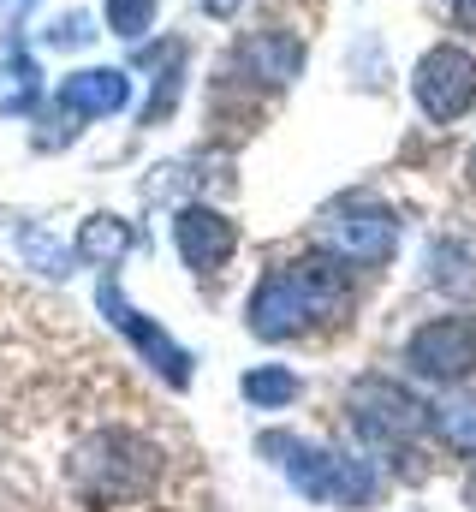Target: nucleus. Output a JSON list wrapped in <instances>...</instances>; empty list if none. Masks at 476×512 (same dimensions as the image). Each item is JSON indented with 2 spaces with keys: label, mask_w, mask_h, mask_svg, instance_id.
<instances>
[{
  "label": "nucleus",
  "mask_w": 476,
  "mask_h": 512,
  "mask_svg": "<svg viewBox=\"0 0 476 512\" xmlns=\"http://www.w3.org/2000/svg\"><path fill=\"white\" fill-rule=\"evenodd\" d=\"M411 90H417V108H423L435 126L471 114V102H476V54L453 48V42L429 48L423 66H417V78H411Z\"/></svg>",
  "instance_id": "7"
},
{
  "label": "nucleus",
  "mask_w": 476,
  "mask_h": 512,
  "mask_svg": "<svg viewBox=\"0 0 476 512\" xmlns=\"http://www.w3.org/2000/svg\"><path fill=\"white\" fill-rule=\"evenodd\" d=\"M238 393L250 399V411H286V405H298V370H286V364H256V370H244L238 376Z\"/></svg>",
  "instance_id": "14"
},
{
  "label": "nucleus",
  "mask_w": 476,
  "mask_h": 512,
  "mask_svg": "<svg viewBox=\"0 0 476 512\" xmlns=\"http://www.w3.org/2000/svg\"><path fill=\"white\" fill-rule=\"evenodd\" d=\"M203 12H209V18H233L238 0H203Z\"/></svg>",
  "instance_id": "19"
},
{
  "label": "nucleus",
  "mask_w": 476,
  "mask_h": 512,
  "mask_svg": "<svg viewBox=\"0 0 476 512\" xmlns=\"http://www.w3.org/2000/svg\"><path fill=\"white\" fill-rule=\"evenodd\" d=\"M423 268H429V286H441L447 298H476V245L471 239H429V256H423Z\"/></svg>",
  "instance_id": "11"
},
{
  "label": "nucleus",
  "mask_w": 476,
  "mask_h": 512,
  "mask_svg": "<svg viewBox=\"0 0 476 512\" xmlns=\"http://www.w3.org/2000/svg\"><path fill=\"white\" fill-rule=\"evenodd\" d=\"M125 96H131V84H125V72H114V66L66 78V84H60V96H54V120H48V126H60V131H54L42 149H54V143H72V137H78V120L119 114V108H125Z\"/></svg>",
  "instance_id": "8"
},
{
  "label": "nucleus",
  "mask_w": 476,
  "mask_h": 512,
  "mask_svg": "<svg viewBox=\"0 0 476 512\" xmlns=\"http://www.w3.org/2000/svg\"><path fill=\"white\" fill-rule=\"evenodd\" d=\"M155 24V0H108V30L119 36H143Z\"/></svg>",
  "instance_id": "16"
},
{
  "label": "nucleus",
  "mask_w": 476,
  "mask_h": 512,
  "mask_svg": "<svg viewBox=\"0 0 476 512\" xmlns=\"http://www.w3.org/2000/svg\"><path fill=\"white\" fill-rule=\"evenodd\" d=\"M429 441H435L447 459L476 465V393L453 387L447 399H435V405H429Z\"/></svg>",
  "instance_id": "10"
},
{
  "label": "nucleus",
  "mask_w": 476,
  "mask_h": 512,
  "mask_svg": "<svg viewBox=\"0 0 476 512\" xmlns=\"http://www.w3.org/2000/svg\"><path fill=\"white\" fill-rule=\"evenodd\" d=\"M465 507L476 512V465H471V477H465Z\"/></svg>",
  "instance_id": "20"
},
{
  "label": "nucleus",
  "mask_w": 476,
  "mask_h": 512,
  "mask_svg": "<svg viewBox=\"0 0 476 512\" xmlns=\"http://www.w3.org/2000/svg\"><path fill=\"white\" fill-rule=\"evenodd\" d=\"M96 304L108 310V322H114L119 334H125V340L143 352V364H149V370H161V382H167V387H191V352H185V346H179L167 328H155L143 310H131V304H125V292H119L114 268L102 274V292H96Z\"/></svg>",
  "instance_id": "6"
},
{
  "label": "nucleus",
  "mask_w": 476,
  "mask_h": 512,
  "mask_svg": "<svg viewBox=\"0 0 476 512\" xmlns=\"http://www.w3.org/2000/svg\"><path fill=\"white\" fill-rule=\"evenodd\" d=\"M375 501H381V471H375V459L334 447V507L369 512Z\"/></svg>",
  "instance_id": "13"
},
{
  "label": "nucleus",
  "mask_w": 476,
  "mask_h": 512,
  "mask_svg": "<svg viewBox=\"0 0 476 512\" xmlns=\"http://www.w3.org/2000/svg\"><path fill=\"white\" fill-rule=\"evenodd\" d=\"M173 245H179L191 274H221L238 251V227L209 203H185L179 221H173Z\"/></svg>",
  "instance_id": "9"
},
{
  "label": "nucleus",
  "mask_w": 476,
  "mask_h": 512,
  "mask_svg": "<svg viewBox=\"0 0 476 512\" xmlns=\"http://www.w3.org/2000/svg\"><path fill=\"white\" fill-rule=\"evenodd\" d=\"M465 173H471V185H476V149H471V161H465Z\"/></svg>",
  "instance_id": "21"
},
{
  "label": "nucleus",
  "mask_w": 476,
  "mask_h": 512,
  "mask_svg": "<svg viewBox=\"0 0 476 512\" xmlns=\"http://www.w3.org/2000/svg\"><path fill=\"white\" fill-rule=\"evenodd\" d=\"M316 251L340 256L352 268H381V262H393V251H399V221L381 203H346V209H334L316 227Z\"/></svg>",
  "instance_id": "5"
},
{
  "label": "nucleus",
  "mask_w": 476,
  "mask_h": 512,
  "mask_svg": "<svg viewBox=\"0 0 476 512\" xmlns=\"http://www.w3.org/2000/svg\"><path fill=\"white\" fill-rule=\"evenodd\" d=\"M131 251V227L119 215H90L78 227V256L96 262V268H119V256Z\"/></svg>",
  "instance_id": "15"
},
{
  "label": "nucleus",
  "mask_w": 476,
  "mask_h": 512,
  "mask_svg": "<svg viewBox=\"0 0 476 512\" xmlns=\"http://www.w3.org/2000/svg\"><path fill=\"white\" fill-rule=\"evenodd\" d=\"M346 423H352L357 447L381 465H393L405 483H423L429 465L417 453V441L429 435V405L411 393L405 382L381 376V370H363L352 387H346Z\"/></svg>",
  "instance_id": "3"
},
{
  "label": "nucleus",
  "mask_w": 476,
  "mask_h": 512,
  "mask_svg": "<svg viewBox=\"0 0 476 512\" xmlns=\"http://www.w3.org/2000/svg\"><path fill=\"white\" fill-rule=\"evenodd\" d=\"M340 322H352V274L328 251H310L298 262H274L256 280L250 304H244V328L256 340H268V346L304 340V334L340 328Z\"/></svg>",
  "instance_id": "2"
},
{
  "label": "nucleus",
  "mask_w": 476,
  "mask_h": 512,
  "mask_svg": "<svg viewBox=\"0 0 476 512\" xmlns=\"http://www.w3.org/2000/svg\"><path fill=\"white\" fill-rule=\"evenodd\" d=\"M18 245H24V256H30V262H36L42 274H72V251L48 245V239H42L36 227H24V239H18Z\"/></svg>",
  "instance_id": "17"
},
{
  "label": "nucleus",
  "mask_w": 476,
  "mask_h": 512,
  "mask_svg": "<svg viewBox=\"0 0 476 512\" xmlns=\"http://www.w3.org/2000/svg\"><path fill=\"white\" fill-rule=\"evenodd\" d=\"M453 18H459V24L476 36V0H453Z\"/></svg>",
  "instance_id": "18"
},
{
  "label": "nucleus",
  "mask_w": 476,
  "mask_h": 512,
  "mask_svg": "<svg viewBox=\"0 0 476 512\" xmlns=\"http://www.w3.org/2000/svg\"><path fill=\"white\" fill-rule=\"evenodd\" d=\"M405 370L417 382L435 387H465L476 376V316L471 310H453V316H429L423 328H411L405 340Z\"/></svg>",
  "instance_id": "4"
},
{
  "label": "nucleus",
  "mask_w": 476,
  "mask_h": 512,
  "mask_svg": "<svg viewBox=\"0 0 476 512\" xmlns=\"http://www.w3.org/2000/svg\"><path fill=\"white\" fill-rule=\"evenodd\" d=\"M244 66H250L262 84H286V78H298V66H304V42L286 36V30H262V36L244 42Z\"/></svg>",
  "instance_id": "12"
},
{
  "label": "nucleus",
  "mask_w": 476,
  "mask_h": 512,
  "mask_svg": "<svg viewBox=\"0 0 476 512\" xmlns=\"http://www.w3.org/2000/svg\"><path fill=\"white\" fill-rule=\"evenodd\" d=\"M167 477V453L137 423H96L60 459V489L78 512H131L149 507Z\"/></svg>",
  "instance_id": "1"
}]
</instances>
